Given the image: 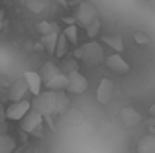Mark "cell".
<instances>
[{"instance_id":"obj_1","label":"cell","mask_w":155,"mask_h":153,"mask_svg":"<svg viewBox=\"0 0 155 153\" xmlns=\"http://www.w3.org/2000/svg\"><path fill=\"white\" fill-rule=\"evenodd\" d=\"M75 57L81 59L83 63H87V65H100V63H104V49L102 45H100L98 41H87L84 45H81L79 49L75 51Z\"/></svg>"},{"instance_id":"obj_2","label":"cell","mask_w":155,"mask_h":153,"mask_svg":"<svg viewBox=\"0 0 155 153\" xmlns=\"http://www.w3.org/2000/svg\"><path fill=\"white\" fill-rule=\"evenodd\" d=\"M31 108L38 110L43 118H49V116L55 114V90H41L39 94H35L34 102H31Z\"/></svg>"},{"instance_id":"obj_3","label":"cell","mask_w":155,"mask_h":153,"mask_svg":"<svg viewBox=\"0 0 155 153\" xmlns=\"http://www.w3.org/2000/svg\"><path fill=\"white\" fill-rule=\"evenodd\" d=\"M88 88V79L84 76L81 71H71L67 73V88L65 90L71 94H83Z\"/></svg>"},{"instance_id":"obj_4","label":"cell","mask_w":155,"mask_h":153,"mask_svg":"<svg viewBox=\"0 0 155 153\" xmlns=\"http://www.w3.org/2000/svg\"><path fill=\"white\" fill-rule=\"evenodd\" d=\"M41 124H43V116L39 114L38 110H34V108H30V112H28L26 116H24L22 120H20V126H22V130L24 132H28V134H31V135H41L39 134V128H41Z\"/></svg>"},{"instance_id":"obj_5","label":"cell","mask_w":155,"mask_h":153,"mask_svg":"<svg viewBox=\"0 0 155 153\" xmlns=\"http://www.w3.org/2000/svg\"><path fill=\"white\" fill-rule=\"evenodd\" d=\"M75 18H77V22H79L83 28H87L92 20L98 18V10H96V6L92 2H81L79 6H77Z\"/></svg>"},{"instance_id":"obj_6","label":"cell","mask_w":155,"mask_h":153,"mask_svg":"<svg viewBox=\"0 0 155 153\" xmlns=\"http://www.w3.org/2000/svg\"><path fill=\"white\" fill-rule=\"evenodd\" d=\"M30 108H31V102H30V100H26V98L16 100V102H12L10 106L6 108V118L12 120V122H20V120H22L24 116L30 112Z\"/></svg>"},{"instance_id":"obj_7","label":"cell","mask_w":155,"mask_h":153,"mask_svg":"<svg viewBox=\"0 0 155 153\" xmlns=\"http://www.w3.org/2000/svg\"><path fill=\"white\" fill-rule=\"evenodd\" d=\"M104 63H106V67H108L110 71H114V73H118V75H126V73H130V63L126 61V59L122 57L120 53H112V55H108V57L104 59Z\"/></svg>"},{"instance_id":"obj_8","label":"cell","mask_w":155,"mask_h":153,"mask_svg":"<svg viewBox=\"0 0 155 153\" xmlns=\"http://www.w3.org/2000/svg\"><path fill=\"white\" fill-rule=\"evenodd\" d=\"M112 96H114V83L110 79H102L98 83V88H96V100L102 106H106V104H110Z\"/></svg>"},{"instance_id":"obj_9","label":"cell","mask_w":155,"mask_h":153,"mask_svg":"<svg viewBox=\"0 0 155 153\" xmlns=\"http://www.w3.org/2000/svg\"><path fill=\"white\" fill-rule=\"evenodd\" d=\"M24 80H26V84H28V90L34 96L43 90V80H41V76H39L38 71H26V73H24Z\"/></svg>"},{"instance_id":"obj_10","label":"cell","mask_w":155,"mask_h":153,"mask_svg":"<svg viewBox=\"0 0 155 153\" xmlns=\"http://www.w3.org/2000/svg\"><path fill=\"white\" fill-rule=\"evenodd\" d=\"M28 92H30V90H28V84H26V80H24V76H22V79H18V80L12 83L10 90H8V98H10L12 102H16V100L26 98Z\"/></svg>"},{"instance_id":"obj_11","label":"cell","mask_w":155,"mask_h":153,"mask_svg":"<svg viewBox=\"0 0 155 153\" xmlns=\"http://www.w3.org/2000/svg\"><path fill=\"white\" fill-rule=\"evenodd\" d=\"M69 104H71V100L65 94V90H55V114L63 116L69 110Z\"/></svg>"},{"instance_id":"obj_12","label":"cell","mask_w":155,"mask_h":153,"mask_svg":"<svg viewBox=\"0 0 155 153\" xmlns=\"http://www.w3.org/2000/svg\"><path fill=\"white\" fill-rule=\"evenodd\" d=\"M43 86H47L49 90H65V88H67V75L61 71V73H57L53 79L47 80V83H43Z\"/></svg>"},{"instance_id":"obj_13","label":"cell","mask_w":155,"mask_h":153,"mask_svg":"<svg viewBox=\"0 0 155 153\" xmlns=\"http://www.w3.org/2000/svg\"><path fill=\"white\" fill-rule=\"evenodd\" d=\"M38 73H39V76H41L43 83H47V80L53 79L57 73H61V69H59V65H57V63L47 61V63H43V65H41V69H39Z\"/></svg>"},{"instance_id":"obj_14","label":"cell","mask_w":155,"mask_h":153,"mask_svg":"<svg viewBox=\"0 0 155 153\" xmlns=\"http://www.w3.org/2000/svg\"><path fill=\"white\" fill-rule=\"evenodd\" d=\"M137 153H155V135L147 134L137 142Z\"/></svg>"},{"instance_id":"obj_15","label":"cell","mask_w":155,"mask_h":153,"mask_svg":"<svg viewBox=\"0 0 155 153\" xmlns=\"http://www.w3.org/2000/svg\"><path fill=\"white\" fill-rule=\"evenodd\" d=\"M57 37H59V31H51V34H43L41 35V47L47 53H55V45H57Z\"/></svg>"},{"instance_id":"obj_16","label":"cell","mask_w":155,"mask_h":153,"mask_svg":"<svg viewBox=\"0 0 155 153\" xmlns=\"http://www.w3.org/2000/svg\"><path fill=\"white\" fill-rule=\"evenodd\" d=\"M67 51H69V39L63 35V31L59 34V37H57V45H55V57L57 59H63L65 55H67Z\"/></svg>"},{"instance_id":"obj_17","label":"cell","mask_w":155,"mask_h":153,"mask_svg":"<svg viewBox=\"0 0 155 153\" xmlns=\"http://www.w3.org/2000/svg\"><path fill=\"white\" fill-rule=\"evenodd\" d=\"M16 139L8 134H0V153H14Z\"/></svg>"},{"instance_id":"obj_18","label":"cell","mask_w":155,"mask_h":153,"mask_svg":"<svg viewBox=\"0 0 155 153\" xmlns=\"http://www.w3.org/2000/svg\"><path fill=\"white\" fill-rule=\"evenodd\" d=\"M104 43L110 45L116 53H122V51H124V41H122L120 35H104Z\"/></svg>"},{"instance_id":"obj_19","label":"cell","mask_w":155,"mask_h":153,"mask_svg":"<svg viewBox=\"0 0 155 153\" xmlns=\"http://www.w3.org/2000/svg\"><path fill=\"white\" fill-rule=\"evenodd\" d=\"M63 35L69 39V43H73V45H75V43L79 41V30H77L75 24H71V26L65 28V30H63Z\"/></svg>"},{"instance_id":"obj_20","label":"cell","mask_w":155,"mask_h":153,"mask_svg":"<svg viewBox=\"0 0 155 153\" xmlns=\"http://www.w3.org/2000/svg\"><path fill=\"white\" fill-rule=\"evenodd\" d=\"M84 30H87V35H88L91 39H96V37H98V34H100V20H98V18L92 20V22L88 24Z\"/></svg>"},{"instance_id":"obj_21","label":"cell","mask_w":155,"mask_h":153,"mask_svg":"<svg viewBox=\"0 0 155 153\" xmlns=\"http://www.w3.org/2000/svg\"><path fill=\"white\" fill-rule=\"evenodd\" d=\"M122 116H124V122L130 124V126H134V124L140 122V114H137V112H134L132 108H126V110H122Z\"/></svg>"},{"instance_id":"obj_22","label":"cell","mask_w":155,"mask_h":153,"mask_svg":"<svg viewBox=\"0 0 155 153\" xmlns=\"http://www.w3.org/2000/svg\"><path fill=\"white\" fill-rule=\"evenodd\" d=\"M61 71H63L65 75L71 73V71H79V65H77V59H67V55L63 57V65L59 67Z\"/></svg>"},{"instance_id":"obj_23","label":"cell","mask_w":155,"mask_h":153,"mask_svg":"<svg viewBox=\"0 0 155 153\" xmlns=\"http://www.w3.org/2000/svg\"><path fill=\"white\" fill-rule=\"evenodd\" d=\"M38 31L39 34H51V31H59V28H57L55 22H39L38 24Z\"/></svg>"},{"instance_id":"obj_24","label":"cell","mask_w":155,"mask_h":153,"mask_svg":"<svg viewBox=\"0 0 155 153\" xmlns=\"http://www.w3.org/2000/svg\"><path fill=\"white\" fill-rule=\"evenodd\" d=\"M134 39H136L137 43H141V45H145V43H149V37L145 34H141V31H136L134 34Z\"/></svg>"},{"instance_id":"obj_25","label":"cell","mask_w":155,"mask_h":153,"mask_svg":"<svg viewBox=\"0 0 155 153\" xmlns=\"http://www.w3.org/2000/svg\"><path fill=\"white\" fill-rule=\"evenodd\" d=\"M2 120H6V108H4L2 102H0V124H2Z\"/></svg>"},{"instance_id":"obj_26","label":"cell","mask_w":155,"mask_h":153,"mask_svg":"<svg viewBox=\"0 0 155 153\" xmlns=\"http://www.w3.org/2000/svg\"><path fill=\"white\" fill-rule=\"evenodd\" d=\"M149 114H151L153 118H155V104H151V106H149Z\"/></svg>"}]
</instances>
